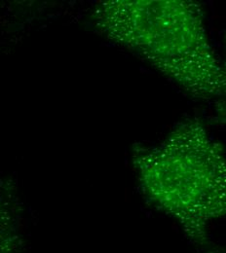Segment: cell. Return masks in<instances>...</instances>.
Returning <instances> with one entry per match:
<instances>
[{
  "label": "cell",
  "instance_id": "obj_1",
  "mask_svg": "<svg viewBox=\"0 0 226 253\" xmlns=\"http://www.w3.org/2000/svg\"><path fill=\"white\" fill-rule=\"evenodd\" d=\"M0 253H18L17 238L10 233H0Z\"/></svg>",
  "mask_w": 226,
  "mask_h": 253
}]
</instances>
